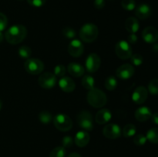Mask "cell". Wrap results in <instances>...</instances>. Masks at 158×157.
I'll use <instances>...</instances> for the list:
<instances>
[{
	"label": "cell",
	"mask_w": 158,
	"mask_h": 157,
	"mask_svg": "<svg viewBox=\"0 0 158 157\" xmlns=\"http://www.w3.org/2000/svg\"><path fill=\"white\" fill-rule=\"evenodd\" d=\"M27 35V29L23 25L17 24L11 26L6 30L5 38L6 41L12 45L22 42Z\"/></svg>",
	"instance_id": "1"
},
{
	"label": "cell",
	"mask_w": 158,
	"mask_h": 157,
	"mask_svg": "<svg viewBox=\"0 0 158 157\" xmlns=\"http://www.w3.org/2000/svg\"><path fill=\"white\" fill-rule=\"evenodd\" d=\"M87 102L93 107L102 108L107 103V98L103 91L97 88H94L88 92Z\"/></svg>",
	"instance_id": "2"
},
{
	"label": "cell",
	"mask_w": 158,
	"mask_h": 157,
	"mask_svg": "<svg viewBox=\"0 0 158 157\" xmlns=\"http://www.w3.org/2000/svg\"><path fill=\"white\" fill-rule=\"evenodd\" d=\"M98 27L93 23H86L80 30V37L83 42L90 43L95 41L98 37Z\"/></svg>",
	"instance_id": "3"
},
{
	"label": "cell",
	"mask_w": 158,
	"mask_h": 157,
	"mask_svg": "<svg viewBox=\"0 0 158 157\" xmlns=\"http://www.w3.org/2000/svg\"><path fill=\"white\" fill-rule=\"evenodd\" d=\"M25 69L31 75H39L44 69V63L39 58H29L24 64Z\"/></svg>",
	"instance_id": "4"
},
{
	"label": "cell",
	"mask_w": 158,
	"mask_h": 157,
	"mask_svg": "<svg viewBox=\"0 0 158 157\" xmlns=\"http://www.w3.org/2000/svg\"><path fill=\"white\" fill-rule=\"evenodd\" d=\"M53 124L58 130L66 132L71 129L73 126V122L67 115L60 113L56 115L54 117Z\"/></svg>",
	"instance_id": "5"
},
{
	"label": "cell",
	"mask_w": 158,
	"mask_h": 157,
	"mask_svg": "<svg viewBox=\"0 0 158 157\" xmlns=\"http://www.w3.org/2000/svg\"><path fill=\"white\" fill-rule=\"evenodd\" d=\"M132 48L130 43L125 40L117 42L115 46L116 55L121 59H128L132 55Z\"/></svg>",
	"instance_id": "6"
},
{
	"label": "cell",
	"mask_w": 158,
	"mask_h": 157,
	"mask_svg": "<svg viewBox=\"0 0 158 157\" xmlns=\"http://www.w3.org/2000/svg\"><path fill=\"white\" fill-rule=\"evenodd\" d=\"M77 123L85 131H91L94 128L92 114L86 110L81 111L77 115Z\"/></svg>",
	"instance_id": "7"
},
{
	"label": "cell",
	"mask_w": 158,
	"mask_h": 157,
	"mask_svg": "<svg viewBox=\"0 0 158 157\" xmlns=\"http://www.w3.org/2000/svg\"><path fill=\"white\" fill-rule=\"evenodd\" d=\"M38 83L43 89H52L56 84V76L50 72H43L39 77Z\"/></svg>",
	"instance_id": "8"
},
{
	"label": "cell",
	"mask_w": 158,
	"mask_h": 157,
	"mask_svg": "<svg viewBox=\"0 0 158 157\" xmlns=\"http://www.w3.org/2000/svg\"><path fill=\"white\" fill-rule=\"evenodd\" d=\"M100 65H101V59H100V56L94 52L90 53L88 55L86 60V63H85L86 70L90 73L97 72L100 68Z\"/></svg>",
	"instance_id": "9"
},
{
	"label": "cell",
	"mask_w": 158,
	"mask_h": 157,
	"mask_svg": "<svg viewBox=\"0 0 158 157\" xmlns=\"http://www.w3.org/2000/svg\"><path fill=\"white\" fill-rule=\"evenodd\" d=\"M103 134L105 137L110 139H115L122 135L120 126L115 123H110L103 129Z\"/></svg>",
	"instance_id": "10"
},
{
	"label": "cell",
	"mask_w": 158,
	"mask_h": 157,
	"mask_svg": "<svg viewBox=\"0 0 158 157\" xmlns=\"http://www.w3.org/2000/svg\"><path fill=\"white\" fill-rule=\"evenodd\" d=\"M135 69L131 64L125 63L120 66L116 71V75L119 78L123 80H127L131 78L134 75Z\"/></svg>",
	"instance_id": "11"
},
{
	"label": "cell",
	"mask_w": 158,
	"mask_h": 157,
	"mask_svg": "<svg viewBox=\"0 0 158 157\" xmlns=\"http://www.w3.org/2000/svg\"><path fill=\"white\" fill-rule=\"evenodd\" d=\"M67 50L71 56L78 58L83 55V52H84V46L80 40L73 39L69 42Z\"/></svg>",
	"instance_id": "12"
},
{
	"label": "cell",
	"mask_w": 158,
	"mask_h": 157,
	"mask_svg": "<svg viewBox=\"0 0 158 157\" xmlns=\"http://www.w3.org/2000/svg\"><path fill=\"white\" fill-rule=\"evenodd\" d=\"M142 38L147 43H154L158 40V31L154 26H148L142 32Z\"/></svg>",
	"instance_id": "13"
},
{
	"label": "cell",
	"mask_w": 158,
	"mask_h": 157,
	"mask_svg": "<svg viewBox=\"0 0 158 157\" xmlns=\"http://www.w3.org/2000/svg\"><path fill=\"white\" fill-rule=\"evenodd\" d=\"M148 96V90L143 86H139L132 94V100L136 104H142L147 100Z\"/></svg>",
	"instance_id": "14"
},
{
	"label": "cell",
	"mask_w": 158,
	"mask_h": 157,
	"mask_svg": "<svg viewBox=\"0 0 158 157\" xmlns=\"http://www.w3.org/2000/svg\"><path fill=\"white\" fill-rule=\"evenodd\" d=\"M90 136L86 131L81 130L77 132L74 138V143L78 147H85L89 143Z\"/></svg>",
	"instance_id": "15"
},
{
	"label": "cell",
	"mask_w": 158,
	"mask_h": 157,
	"mask_svg": "<svg viewBox=\"0 0 158 157\" xmlns=\"http://www.w3.org/2000/svg\"><path fill=\"white\" fill-rule=\"evenodd\" d=\"M111 118H112V113L108 109H100L96 114L95 121L98 124L103 125L110 121Z\"/></svg>",
	"instance_id": "16"
},
{
	"label": "cell",
	"mask_w": 158,
	"mask_h": 157,
	"mask_svg": "<svg viewBox=\"0 0 158 157\" xmlns=\"http://www.w3.org/2000/svg\"><path fill=\"white\" fill-rule=\"evenodd\" d=\"M151 12L152 11H151V6L145 3H142L139 5L136 9L135 15L138 18L143 20L149 18L151 15Z\"/></svg>",
	"instance_id": "17"
},
{
	"label": "cell",
	"mask_w": 158,
	"mask_h": 157,
	"mask_svg": "<svg viewBox=\"0 0 158 157\" xmlns=\"http://www.w3.org/2000/svg\"><path fill=\"white\" fill-rule=\"evenodd\" d=\"M59 86L65 92H73L76 88L75 83L69 77H62L59 81Z\"/></svg>",
	"instance_id": "18"
},
{
	"label": "cell",
	"mask_w": 158,
	"mask_h": 157,
	"mask_svg": "<svg viewBox=\"0 0 158 157\" xmlns=\"http://www.w3.org/2000/svg\"><path fill=\"white\" fill-rule=\"evenodd\" d=\"M134 115H135L136 119L138 120L139 122H145L151 118L152 115V112L148 107L142 106V107L138 108L135 111Z\"/></svg>",
	"instance_id": "19"
},
{
	"label": "cell",
	"mask_w": 158,
	"mask_h": 157,
	"mask_svg": "<svg viewBox=\"0 0 158 157\" xmlns=\"http://www.w3.org/2000/svg\"><path fill=\"white\" fill-rule=\"evenodd\" d=\"M67 71L74 77H80L84 75L85 69L82 65L77 62H71L68 65Z\"/></svg>",
	"instance_id": "20"
},
{
	"label": "cell",
	"mask_w": 158,
	"mask_h": 157,
	"mask_svg": "<svg viewBox=\"0 0 158 157\" xmlns=\"http://www.w3.org/2000/svg\"><path fill=\"white\" fill-rule=\"evenodd\" d=\"M125 28L130 33H136L140 28L138 20L134 17H129L125 21Z\"/></svg>",
	"instance_id": "21"
},
{
	"label": "cell",
	"mask_w": 158,
	"mask_h": 157,
	"mask_svg": "<svg viewBox=\"0 0 158 157\" xmlns=\"http://www.w3.org/2000/svg\"><path fill=\"white\" fill-rule=\"evenodd\" d=\"M82 85L83 87L87 90H91L94 87L95 85V80H94V77L91 76L89 75H86L83 78H82Z\"/></svg>",
	"instance_id": "22"
},
{
	"label": "cell",
	"mask_w": 158,
	"mask_h": 157,
	"mask_svg": "<svg viewBox=\"0 0 158 157\" xmlns=\"http://www.w3.org/2000/svg\"><path fill=\"white\" fill-rule=\"evenodd\" d=\"M137 132L136 126L134 124H127L122 129V135L126 138L134 136Z\"/></svg>",
	"instance_id": "23"
},
{
	"label": "cell",
	"mask_w": 158,
	"mask_h": 157,
	"mask_svg": "<svg viewBox=\"0 0 158 157\" xmlns=\"http://www.w3.org/2000/svg\"><path fill=\"white\" fill-rule=\"evenodd\" d=\"M147 139L151 143H158V128H152L147 132Z\"/></svg>",
	"instance_id": "24"
},
{
	"label": "cell",
	"mask_w": 158,
	"mask_h": 157,
	"mask_svg": "<svg viewBox=\"0 0 158 157\" xmlns=\"http://www.w3.org/2000/svg\"><path fill=\"white\" fill-rule=\"evenodd\" d=\"M104 86L107 90L113 91L117 88V80L114 76H108L105 79Z\"/></svg>",
	"instance_id": "25"
},
{
	"label": "cell",
	"mask_w": 158,
	"mask_h": 157,
	"mask_svg": "<svg viewBox=\"0 0 158 157\" xmlns=\"http://www.w3.org/2000/svg\"><path fill=\"white\" fill-rule=\"evenodd\" d=\"M39 119L43 124H49L52 120V116L51 113L48 111L43 110L39 114Z\"/></svg>",
	"instance_id": "26"
},
{
	"label": "cell",
	"mask_w": 158,
	"mask_h": 157,
	"mask_svg": "<svg viewBox=\"0 0 158 157\" xmlns=\"http://www.w3.org/2000/svg\"><path fill=\"white\" fill-rule=\"evenodd\" d=\"M66 149L63 146H57L51 151L49 157H65Z\"/></svg>",
	"instance_id": "27"
},
{
	"label": "cell",
	"mask_w": 158,
	"mask_h": 157,
	"mask_svg": "<svg viewBox=\"0 0 158 157\" xmlns=\"http://www.w3.org/2000/svg\"><path fill=\"white\" fill-rule=\"evenodd\" d=\"M32 54V50L27 46H23L19 49V55L23 58H29Z\"/></svg>",
	"instance_id": "28"
},
{
	"label": "cell",
	"mask_w": 158,
	"mask_h": 157,
	"mask_svg": "<svg viewBox=\"0 0 158 157\" xmlns=\"http://www.w3.org/2000/svg\"><path fill=\"white\" fill-rule=\"evenodd\" d=\"M148 91L152 95L158 94V78H153L148 84Z\"/></svg>",
	"instance_id": "29"
},
{
	"label": "cell",
	"mask_w": 158,
	"mask_h": 157,
	"mask_svg": "<svg viewBox=\"0 0 158 157\" xmlns=\"http://www.w3.org/2000/svg\"><path fill=\"white\" fill-rule=\"evenodd\" d=\"M121 6L127 11H132L136 8V2L134 0H122Z\"/></svg>",
	"instance_id": "30"
},
{
	"label": "cell",
	"mask_w": 158,
	"mask_h": 157,
	"mask_svg": "<svg viewBox=\"0 0 158 157\" xmlns=\"http://www.w3.org/2000/svg\"><path fill=\"white\" fill-rule=\"evenodd\" d=\"M131 63H132L134 66H139L143 63V56H142L140 54L135 53V54H132V55H131Z\"/></svg>",
	"instance_id": "31"
},
{
	"label": "cell",
	"mask_w": 158,
	"mask_h": 157,
	"mask_svg": "<svg viewBox=\"0 0 158 157\" xmlns=\"http://www.w3.org/2000/svg\"><path fill=\"white\" fill-rule=\"evenodd\" d=\"M147 140H148L147 139V137L144 135H143V134H137V135L134 136V143L137 146H141L146 143Z\"/></svg>",
	"instance_id": "32"
},
{
	"label": "cell",
	"mask_w": 158,
	"mask_h": 157,
	"mask_svg": "<svg viewBox=\"0 0 158 157\" xmlns=\"http://www.w3.org/2000/svg\"><path fill=\"white\" fill-rule=\"evenodd\" d=\"M66 69L63 65L59 64L54 68V75L56 77H63L66 74Z\"/></svg>",
	"instance_id": "33"
},
{
	"label": "cell",
	"mask_w": 158,
	"mask_h": 157,
	"mask_svg": "<svg viewBox=\"0 0 158 157\" xmlns=\"http://www.w3.org/2000/svg\"><path fill=\"white\" fill-rule=\"evenodd\" d=\"M63 34L66 38H73L77 35L76 31L73 28L66 27L63 29Z\"/></svg>",
	"instance_id": "34"
},
{
	"label": "cell",
	"mask_w": 158,
	"mask_h": 157,
	"mask_svg": "<svg viewBox=\"0 0 158 157\" xmlns=\"http://www.w3.org/2000/svg\"><path fill=\"white\" fill-rule=\"evenodd\" d=\"M74 139H73L72 137L69 136V135H66V136L63 137V140H62V145L63 147L66 149V148H69L73 145Z\"/></svg>",
	"instance_id": "35"
},
{
	"label": "cell",
	"mask_w": 158,
	"mask_h": 157,
	"mask_svg": "<svg viewBox=\"0 0 158 157\" xmlns=\"http://www.w3.org/2000/svg\"><path fill=\"white\" fill-rule=\"evenodd\" d=\"M8 25V18L5 14L0 12V32L6 29Z\"/></svg>",
	"instance_id": "36"
},
{
	"label": "cell",
	"mask_w": 158,
	"mask_h": 157,
	"mask_svg": "<svg viewBox=\"0 0 158 157\" xmlns=\"http://www.w3.org/2000/svg\"><path fill=\"white\" fill-rule=\"evenodd\" d=\"M46 0H27L28 3L30 6L35 8H40L44 6V4L46 3Z\"/></svg>",
	"instance_id": "37"
},
{
	"label": "cell",
	"mask_w": 158,
	"mask_h": 157,
	"mask_svg": "<svg viewBox=\"0 0 158 157\" xmlns=\"http://www.w3.org/2000/svg\"><path fill=\"white\" fill-rule=\"evenodd\" d=\"M137 39H138V38L135 33H131L127 37V42L130 44H135L137 42Z\"/></svg>",
	"instance_id": "38"
},
{
	"label": "cell",
	"mask_w": 158,
	"mask_h": 157,
	"mask_svg": "<svg viewBox=\"0 0 158 157\" xmlns=\"http://www.w3.org/2000/svg\"><path fill=\"white\" fill-rule=\"evenodd\" d=\"M94 6H95L96 9H103L105 6V0H95L94 1Z\"/></svg>",
	"instance_id": "39"
},
{
	"label": "cell",
	"mask_w": 158,
	"mask_h": 157,
	"mask_svg": "<svg viewBox=\"0 0 158 157\" xmlns=\"http://www.w3.org/2000/svg\"><path fill=\"white\" fill-rule=\"evenodd\" d=\"M151 119H152L153 123H154V124H157L158 125V112H156V113L153 114L152 115H151Z\"/></svg>",
	"instance_id": "40"
},
{
	"label": "cell",
	"mask_w": 158,
	"mask_h": 157,
	"mask_svg": "<svg viewBox=\"0 0 158 157\" xmlns=\"http://www.w3.org/2000/svg\"><path fill=\"white\" fill-rule=\"evenodd\" d=\"M68 157H82V156L79 153H77V152H73V153L69 154V155H68Z\"/></svg>",
	"instance_id": "41"
},
{
	"label": "cell",
	"mask_w": 158,
	"mask_h": 157,
	"mask_svg": "<svg viewBox=\"0 0 158 157\" xmlns=\"http://www.w3.org/2000/svg\"><path fill=\"white\" fill-rule=\"evenodd\" d=\"M3 38H4V36H3L2 33V32H0V42H2L3 40Z\"/></svg>",
	"instance_id": "42"
},
{
	"label": "cell",
	"mask_w": 158,
	"mask_h": 157,
	"mask_svg": "<svg viewBox=\"0 0 158 157\" xmlns=\"http://www.w3.org/2000/svg\"><path fill=\"white\" fill-rule=\"evenodd\" d=\"M2 107V101L0 100V110H1Z\"/></svg>",
	"instance_id": "43"
},
{
	"label": "cell",
	"mask_w": 158,
	"mask_h": 157,
	"mask_svg": "<svg viewBox=\"0 0 158 157\" xmlns=\"http://www.w3.org/2000/svg\"><path fill=\"white\" fill-rule=\"evenodd\" d=\"M19 1H23V0H19Z\"/></svg>",
	"instance_id": "44"
}]
</instances>
